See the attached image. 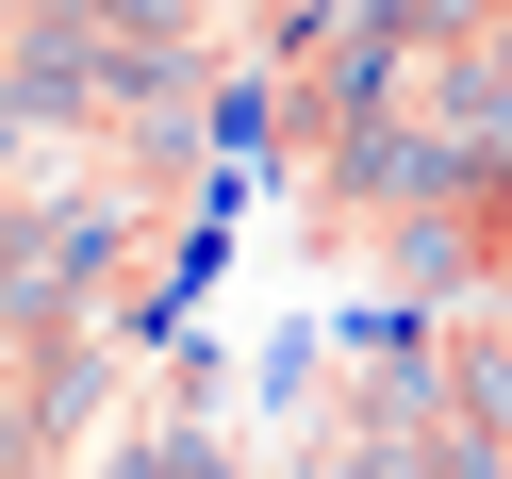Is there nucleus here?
Wrapping results in <instances>:
<instances>
[{
  "label": "nucleus",
  "instance_id": "2",
  "mask_svg": "<svg viewBox=\"0 0 512 479\" xmlns=\"http://www.w3.org/2000/svg\"><path fill=\"white\" fill-rule=\"evenodd\" d=\"M17 17H50V0H0V34H17Z\"/></svg>",
  "mask_w": 512,
  "mask_h": 479
},
{
  "label": "nucleus",
  "instance_id": "1",
  "mask_svg": "<svg viewBox=\"0 0 512 479\" xmlns=\"http://www.w3.org/2000/svg\"><path fill=\"white\" fill-rule=\"evenodd\" d=\"M100 479H248V463H232V446H199V430H149V446H116Z\"/></svg>",
  "mask_w": 512,
  "mask_h": 479
}]
</instances>
